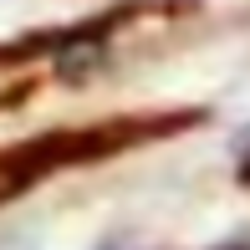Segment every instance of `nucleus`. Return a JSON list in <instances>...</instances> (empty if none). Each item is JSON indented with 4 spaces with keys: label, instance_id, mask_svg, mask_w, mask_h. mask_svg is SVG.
Masks as SVG:
<instances>
[{
    "label": "nucleus",
    "instance_id": "nucleus-1",
    "mask_svg": "<svg viewBox=\"0 0 250 250\" xmlns=\"http://www.w3.org/2000/svg\"><path fill=\"white\" fill-rule=\"evenodd\" d=\"M16 184H21V174H10V168H0V199H5V194H10Z\"/></svg>",
    "mask_w": 250,
    "mask_h": 250
}]
</instances>
